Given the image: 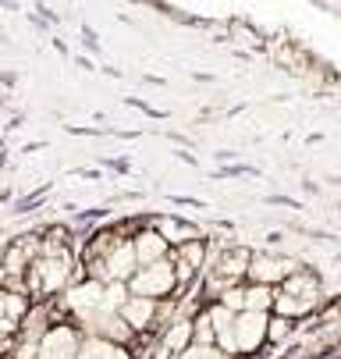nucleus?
Listing matches in <instances>:
<instances>
[{
  "instance_id": "nucleus-1",
  "label": "nucleus",
  "mask_w": 341,
  "mask_h": 359,
  "mask_svg": "<svg viewBox=\"0 0 341 359\" xmlns=\"http://www.w3.org/2000/svg\"><path fill=\"white\" fill-rule=\"evenodd\" d=\"M267 324H270V313H260V310H242L235 313V327H231V359L235 355H260L270 341H267Z\"/></svg>"
},
{
  "instance_id": "nucleus-2",
  "label": "nucleus",
  "mask_w": 341,
  "mask_h": 359,
  "mask_svg": "<svg viewBox=\"0 0 341 359\" xmlns=\"http://www.w3.org/2000/svg\"><path fill=\"white\" fill-rule=\"evenodd\" d=\"M128 292L132 295H150V299H178V278H174V264H171V252L157 264H146L128 278Z\"/></svg>"
},
{
  "instance_id": "nucleus-3",
  "label": "nucleus",
  "mask_w": 341,
  "mask_h": 359,
  "mask_svg": "<svg viewBox=\"0 0 341 359\" xmlns=\"http://www.w3.org/2000/svg\"><path fill=\"white\" fill-rule=\"evenodd\" d=\"M78 345H82L78 324L61 320V324H50V331L39 338L36 359H75V355H78Z\"/></svg>"
},
{
  "instance_id": "nucleus-4",
  "label": "nucleus",
  "mask_w": 341,
  "mask_h": 359,
  "mask_svg": "<svg viewBox=\"0 0 341 359\" xmlns=\"http://www.w3.org/2000/svg\"><path fill=\"white\" fill-rule=\"evenodd\" d=\"M295 267H299V260H291V256H284V252H270V249H260V252H253V260H249V274H246V281L281 285Z\"/></svg>"
},
{
  "instance_id": "nucleus-5",
  "label": "nucleus",
  "mask_w": 341,
  "mask_h": 359,
  "mask_svg": "<svg viewBox=\"0 0 341 359\" xmlns=\"http://www.w3.org/2000/svg\"><path fill=\"white\" fill-rule=\"evenodd\" d=\"M32 299L25 292H15V288H0V341H15L18 338V327L29 313Z\"/></svg>"
},
{
  "instance_id": "nucleus-6",
  "label": "nucleus",
  "mask_w": 341,
  "mask_h": 359,
  "mask_svg": "<svg viewBox=\"0 0 341 359\" xmlns=\"http://www.w3.org/2000/svg\"><path fill=\"white\" fill-rule=\"evenodd\" d=\"M277 292H284V295H295V299H302V302H309V306H323V285H320V274L316 271H309V267H295L281 285H274Z\"/></svg>"
},
{
  "instance_id": "nucleus-7",
  "label": "nucleus",
  "mask_w": 341,
  "mask_h": 359,
  "mask_svg": "<svg viewBox=\"0 0 341 359\" xmlns=\"http://www.w3.org/2000/svg\"><path fill=\"white\" fill-rule=\"evenodd\" d=\"M132 245H135V260H139V267L157 264V260H164V256L171 252L167 238H164L153 224H142V228L132 235Z\"/></svg>"
},
{
  "instance_id": "nucleus-8",
  "label": "nucleus",
  "mask_w": 341,
  "mask_h": 359,
  "mask_svg": "<svg viewBox=\"0 0 341 359\" xmlns=\"http://www.w3.org/2000/svg\"><path fill=\"white\" fill-rule=\"evenodd\" d=\"M104 264H107V281H128V278L139 271L132 238H118V245L104 256Z\"/></svg>"
},
{
  "instance_id": "nucleus-9",
  "label": "nucleus",
  "mask_w": 341,
  "mask_h": 359,
  "mask_svg": "<svg viewBox=\"0 0 341 359\" xmlns=\"http://www.w3.org/2000/svg\"><path fill=\"white\" fill-rule=\"evenodd\" d=\"M164 238H167V245L174 249V245H185V242H192V238H203V231H200V224H192L188 217H174V214H160V217H153L150 221Z\"/></svg>"
},
{
  "instance_id": "nucleus-10",
  "label": "nucleus",
  "mask_w": 341,
  "mask_h": 359,
  "mask_svg": "<svg viewBox=\"0 0 341 359\" xmlns=\"http://www.w3.org/2000/svg\"><path fill=\"white\" fill-rule=\"evenodd\" d=\"M75 359H132V348L118 345V341H107L100 334H85Z\"/></svg>"
},
{
  "instance_id": "nucleus-11",
  "label": "nucleus",
  "mask_w": 341,
  "mask_h": 359,
  "mask_svg": "<svg viewBox=\"0 0 341 359\" xmlns=\"http://www.w3.org/2000/svg\"><path fill=\"white\" fill-rule=\"evenodd\" d=\"M192 341L196 345H217V331H214V317H210L207 302L192 313Z\"/></svg>"
},
{
  "instance_id": "nucleus-12",
  "label": "nucleus",
  "mask_w": 341,
  "mask_h": 359,
  "mask_svg": "<svg viewBox=\"0 0 341 359\" xmlns=\"http://www.w3.org/2000/svg\"><path fill=\"white\" fill-rule=\"evenodd\" d=\"M270 306H274V285L246 281V310H260V313H270Z\"/></svg>"
},
{
  "instance_id": "nucleus-13",
  "label": "nucleus",
  "mask_w": 341,
  "mask_h": 359,
  "mask_svg": "<svg viewBox=\"0 0 341 359\" xmlns=\"http://www.w3.org/2000/svg\"><path fill=\"white\" fill-rule=\"evenodd\" d=\"M295 324H299V320L281 317V313H270V324H267V341H270V345H284V341H291V334H295Z\"/></svg>"
},
{
  "instance_id": "nucleus-14",
  "label": "nucleus",
  "mask_w": 341,
  "mask_h": 359,
  "mask_svg": "<svg viewBox=\"0 0 341 359\" xmlns=\"http://www.w3.org/2000/svg\"><path fill=\"white\" fill-rule=\"evenodd\" d=\"M217 302H221V306H228L231 313H242V310H246V281H242V285H231V288H224Z\"/></svg>"
},
{
  "instance_id": "nucleus-15",
  "label": "nucleus",
  "mask_w": 341,
  "mask_h": 359,
  "mask_svg": "<svg viewBox=\"0 0 341 359\" xmlns=\"http://www.w3.org/2000/svg\"><path fill=\"white\" fill-rule=\"evenodd\" d=\"M178 359H231V355H228V352H221L217 345H196V341H192Z\"/></svg>"
}]
</instances>
